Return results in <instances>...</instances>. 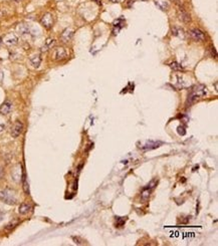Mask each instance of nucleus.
Returning <instances> with one entry per match:
<instances>
[{
  "mask_svg": "<svg viewBox=\"0 0 218 246\" xmlns=\"http://www.w3.org/2000/svg\"><path fill=\"white\" fill-rule=\"evenodd\" d=\"M67 50L63 47H56L52 51V54H51V58L53 60H55V61H60V60L65 59V58H67Z\"/></svg>",
  "mask_w": 218,
  "mask_h": 246,
  "instance_id": "7ed1b4c3",
  "label": "nucleus"
},
{
  "mask_svg": "<svg viewBox=\"0 0 218 246\" xmlns=\"http://www.w3.org/2000/svg\"><path fill=\"white\" fill-rule=\"evenodd\" d=\"M113 2H118V1H120V0H112Z\"/></svg>",
  "mask_w": 218,
  "mask_h": 246,
  "instance_id": "bb28decb",
  "label": "nucleus"
},
{
  "mask_svg": "<svg viewBox=\"0 0 218 246\" xmlns=\"http://www.w3.org/2000/svg\"><path fill=\"white\" fill-rule=\"evenodd\" d=\"M160 145H162L161 142H152V141H150V142H148L146 145L142 146L141 148L143 150H152V149H156V148L160 147Z\"/></svg>",
  "mask_w": 218,
  "mask_h": 246,
  "instance_id": "ddd939ff",
  "label": "nucleus"
},
{
  "mask_svg": "<svg viewBox=\"0 0 218 246\" xmlns=\"http://www.w3.org/2000/svg\"><path fill=\"white\" fill-rule=\"evenodd\" d=\"M0 200L6 204H9V205H13L17 201L15 192L10 189L2 190V191H0Z\"/></svg>",
  "mask_w": 218,
  "mask_h": 246,
  "instance_id": "f03ea898",
  "label": "nucleus"
},
{
  "mask_svg": "<svg viewBox=\"0 0 218 246\" xmlns=\"http://www.w3.org/2000/svg\"><path fill=\"white\" fill-rule=\"evenodd\" d=\"M73 240L75 241V243H77V244H82V243H84V241L80 240L78 237H73Z\"/></svg>",
  "mask_w": 218,
  "mask_h": 246,
  "instance_id": "5701e85b",
  "label": "nucleus"
},
{
  "mask_svg": "<svg viewBox=\"0 0 218 246\" xmlns=\"http://www.w3.org/2000/svg\"><path fill=\"white\" fill-rule=\"evenodd\" d=\"M3 177V170H2V168L0 167V179Z\"/></svg>",
  "mask_w": 218,
  "mask_h": 246,
  "instance_id": "393cba45",
  "label": "nucleus"
},
{
  "mask_svg": "<svg viewBox=\"0 0 218 246\" xmlns=\"http://www.w3.org/2000/svg\"><path fill=\"white\" fill-rule=\"evenodd\" d=\"M29 62H30L31 67L34 69H38L39 65L41 63V56L40 54H33L32 56H30L29 58Z\"/></svg>",
  "mask_w": 218,
  "mask_h": 246,
  "instance_id": "9d476101",
  "label": "nucleus"
},
{
  "mask_svg": "<svg viewBox=\"0 0 218 246\" xmlns=\"http://www.w3.org/2000/svg\"><path fill=\"white\" fill-rule=\"evenodd\" d=\"M157 185V180L156 179H154V180H152V181L149 183L148 185H147V187H148L149 189H151V190H153L154 188H155V186Z\"/></svg>",
  "mask_w": 218,
  "mask_h": 246,
  "instance_id": "412c9836",
  "label": "nucleus"
},
{
  "mask_svg": "<svg viewBox=\"0 0 218 246\" xmlns=\"http://www.w3.org/2000/svg\"><path fill=\"white\" fill-rule=\"evenodd\" d=\"M172 34L174 36H177V37H179V38H182V39H184L186 37V33H185L184 29L181 27H178V26H176V27H174L172 29Z\"/></svg>",
  "mask_w": 218,
  "mask_h": 246,
  "instance_id": "f8f14e48",
  "label": "nucleus"
},
{
  "mask_svg": "<svg viewBox=\"0 0 218 246\" xmlns=\"http://www.w3.org/2000/svg\"><path fill=\"white\" fill-rule=\"evenodd\" d=\"M1 219H2V214L0 213V220H1Z\"/></svg>",
  "mask_w": 218,
  "mask_h": 246,
  "instance_id": "c85d7f7f",
  "label": "nucleus"
},
{
  "mask_svg": "<svg viewBox=\"0 0 218 246\" xmlns=\"http://www.w3.org/2000/svg\"><path fill=\"white\" fill-rule=\"evenodd\" d=\"M23 131V124L20 121H16L13 127L11 128V136L13 138H17L21 135Z\"/></svg>",
  "mask_w": 218,
  "mask_h": 246,
  "instance_id": "423d86ee",
  "label": "nucleus"
},
{
  "mask_svg": "<svg viewBox=\"0 0 218 246\" xmlns=\"http://www.w3.org/2000/svg\"><path fill=\"white\" fill-rule=\"evenodd\" d=\"M1 43H2V39L0 38V46H1Z\"/></svg>",
  "mask_w": 218,
  "mask_h": 246,
  "instance_id": "cd10ccee",
  "label": "nucleus"
},
{
  "mask_svg": "<svg viewBox=\"0 0 218 246\" xmlns=\"http://www.w3.org/2000/svg\"><path fill=\"white\" fill-rule=\"evenodd\" d=\"M178 133H179L180 135H184V134H185L184 129H183V128H181V127H179V128H178Z\"/></svg>",
  "mask_w": 218,
  "mask_h": 246,
  "instance_id": "b1692460",
  "label": "nucleus"
},
{
  "mask_svg": "<svg viewBox=\"0 0 218 246\" xmlns=\"http://www.w3.org/2000/svg\"><path fill=\"white\" fill-rule=\"evenodd\" d=\"M3 129H4V126L0 124V132H1V131H3Z\"/></svg>",
  "mask_w": 218,
  "mask_h": 246,
  "instance_id": "a878e982",
  "label": "nucleus"
},
{
  "mask_svg": "<svg viewBox=\"0 0 218 246\" xmlns=\"http://www.w3.org/2000/svg\"><path fill=\"white\" fill-rule=\"evenodd\" d=\"M155 3H156V5L160 9H162V10H167L169 7L168 2L166 1V0H155Z\"/></svg>",
  "mask_w": 218,
  "mask_h": 246,
  "instance_id": "dca6fc26",
  "label": "nucleus"
},
{
  "mask_svg": "<svg viewBox=\"0 0 218 246\" xmlns=\"http://www.w3.org/2000/svg\"><path fill=\"white\" fill-rule=\"evenodd\" d=\"M17 225V222L16 221H14L13 223H10V224H8V225H7V230H11V229H13L14 227H15V226Z\"/></svg>",
  "mask_w": 218,
  "mask_h": 246,
  "instance_id": "4be33fe9",
  "label": "nucleus"
},
{
  "mask_svg": "<svg viewBox=\"0 0 218 246\" xmlns=\"http://www.w3.org/2000/svg\"><path fill=\"white\" fill-rule=\"evenodd\" d=\"M190 36L193 38L194 40L196 41H203L205 39V35H204V33L202 32L200 29H198V28H193V29H191L190 30Z\"/></svg>",
  "mask_w": 218,
  "mask_h": 246,
  "instance_id": "0eeeda50",
  "label": "nucleus"
},
{
  "mask_svg": "<svg viewBox=\"0 0 218 246\" xmlns=\"http://www.w3.org/2000/svg\"><path fill=\"white\" fill-rule=\"evenodd\" d=\"M23 189H24V192H25L26 194H29V187H28L27 181H26L25 175L23 176Z\"/></svg>",
  "mask_w": 218,
  "mask_h": 246,
  "instance_id": "aec40b11",
  "label": "nucleus"
},
{
  "mask_svg": "<svg viewBox=\"0 0 218 246\" xmlns=\"http://www.w3.org/2000/svg\"><path fill=\"white\" fill-rule=\"evenodd\" d=\"M54 44H55V40L53 39V38H47L44 42V45H43L42 48H41V50H42V51H46V50L52 48V46Z\"/></svg>",
  "mask_w": 218,
  "mask_h": 246,
  "instance_id": "4468645a",
  "label": "nucleus"
},
{
  "mask_svg": "<svg viewBox=\"0 0 218 246\" xmlns=\"http://www.w3.org/2000/svg\"><path fill=\"white\" fill-rule=\"evenodd\" d=\"M0 62H1V60H0Z\"/></svg>",
  "mask_w": 218,
  "mask_h": 246,
  "instance_id": "c756f323",
  "label": "nucleus"
},
{
  "mask_svg": "<svg viewBox=\"0 0 218 246\" xmlns=\"http://www.w3.org/2000/svg\"><path fill=\"white\" fill-rule=\"evenodd\" d=\"M2 42H4V44H6L7 46H13L18 42V37L14 33H8L3 37Z\"/></svg>",
  "mask_w": 218,
  "mask_h": 246,
  "instance_id": "39448f33",
  "label": "nucleus"
},
{
  "mask_svg": "<svg viewBox=\"0 0 218 246\" xmlns=\"http://www.w3.org/2000/svg\"><path fill=\"white\" fill-rule=\"evenodd\" d=\"M12 109V103L9 101L4 102L0 107V114H8Z\"/></svg>",
  "mask_w": 218,
  "mask_h": 246,
  "instance_id": "9b49d317",
  "label": "nucleus"
},
{
  "mask_svg": "<svg viewBox=\"0 0 218 246\" xmlns=\"http://www.w3.org/2000/svg\"><path fill=\"white\" fill-rule=\"evenodd\" d=\"M17 29L20 31L21 34H24V33H26L28 31V28H27V26H26L25 24H20V25L17 27Z\"/></svg>",
  "mask_w": 218,
  "mask_h": 246,
  "instance_id": "6ab92c4d",
  "label": "nucleus"
},
{
  "mask_svg": "<svg viewBox=\"0 0 218 246\" xmlns=\"http://www.w3.org/2000/svg\"><path fill=\"white\" fill-rule=\"evenodd\" d=\"M73 33H75V30L72 28H65V30L62 31V35H60V40L62 42H68V41L72 40Z\"/></svg>",
  "mask_w": 218,
  "mask_h": 246,
  "instance_id": "6e6552de",
  "label": "nucleus"
},
{
  "mask_svg": "<svg viewBox=\"0 0 218 246\" xmlns=\"http://www.w3.org/2000/svg\"><path fill=\"white\" fill-rule=\"evenodd\" d=\"M40 22L45 28H47V29L51 28L52 27V25H53V22H54V19H53L52 14L49 13V12L44 13L42 15V17L40 18Z\"/></svg>",
  "mask_w": 218,
  "mask_h": 246,
  "instance_id": "20e7f679",
  "label": "nucleus"
},
{
  "mask_svg": "<svg viewBox=\"0 0 218 246\" xmlns=\"http://www.w3.org/2000/svg\"><path fill=\"white\" fill-rule=\"evenodd\" d=\"M178 17H179L180 20L184 23H189L191 20L190 15L188 14V12L186 11L184 8H181V7L178 9Z\"/></svg>",
  "mask_w": 218,
  "mask_h": 246,
  "instance_id": "1a4fd4ad",
  "label": "nucleus"
},
{
  "mask_svg": "<svg viewBox=\"0 0 218 246\" xmlns=\"http://www.w3.org/2000/svg\"><path fill=\"white\" fill-rule=\"evenodd\" d=\"M170 67H171V69H174V70H182V69H183V67H182V65H181L180 63L176 62V61H174V62L171 63Z\"/></svg>",
  "mask_w": 218,
  "mask_h": 246,
  "instance_id": "a211bd4d",
  "label": "nucleus"
},
{
  "mask_svg": "<svg viewBox=\"0 0 218 246\" xmlns=\"http://www.w3.org/2000/svg\"><path fill=\"white\" fill-rule=\"evenodd\" d=\"M31 210V206L29 205L27 203H22L20 206H19V214H21V215H25V214H27L29 211Z\"/></svg>",
  "mask_w": 218,
  "mask_h": 246,
  "instance_id": "2eb2a0df",
  "label": "nucleus"
},
{
  "mask_svg": "<svg viewBox=\"0 0 218 246\" xmlns=\"http://www.w3.org/2000/svg\"><path fill=\"white\" fill-rule=\"evenodd\" d=\"M151 191L152 190L151 189H149L148 187H146V188H144L143 190V192H142V194H141V197H142V199H143L144 201H146L147 199L150 197V193H151Z\"/></svg>",
  "mask_w": 218,
  "mask_h": 246,
  "instance_id": "f3484780",
  "label": "nucleus"
},
{
  "mask_svg": "<svg viewBox=\"0 0 218 246\" xmlns=\"http://www.w3.org/2000/svg\"><path fill=\"white\" fill-rule=\"evenodd\" d=\"M207 92V89L204 84H197L192 89V92L189 94L187 99V102H186V104L187 106H191L192 104H194L198 99L200 97H204Z\"/></svg>",
  "mask_w": 218,
  "mask_h": 246,
  "instance_id": "f257e3e1",
  "label": "nucleus"
}]
</instances>
